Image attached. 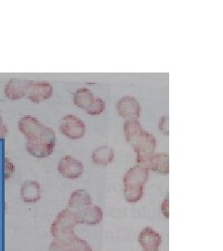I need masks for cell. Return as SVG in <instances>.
<instances>
[{
    "label": "cell",
    "mask_w": 223,
    "mask_h": 251,
    "mask_svg": "<svg viewBox=\"0 0 223 251\" xmlns=\"http://www.w3.org/2000/svg\"><path fill=\"white\" fill-rule=\"evenodd\" d=\"M159 129L163 134L169 135L170 126H169V117L163 116L159 121Z\"/></svg>",
    "instance_id": "cell-20"
},
{
    "label": "cell",
    "mask_w": 223,
    "mask_h": 251,
    "mask_svg": "<svg viewBox=\"0 0 223 251\" xmlns=\"http://www.w3.org/2000/svg\"><path fill=\"white\" fill-rule=\"evenodd\" d=\"M22 199L25 203H36L41 198L40 184L36 180H26L21 189Z\"/></svg>",
    "instance_id": "cell-14"
},
{
    "label": "cell",
    "mask_w": 223,
    "mask_h": 251,
    "mask_svg": "<svg viewBox=\"0 0 223 251\" xmlns=\"http://www.w3.org/2000/svg\"><path fill=\"white\" fill-rule=\"evenodd\" d=\"M14 166L9 158H5V179H8L12 176L14 172Z\"/></svg>",
    "instance_id": "cell-21"
},
{
    "label": "cell",
    "mask_w": 223,
    "mask_h": 251,
    "mask_svg": "<svg viewBox=\"0 0 223 251\" xmlns=\"http://www.w3.org/2000/svg\"><path fill=\"white\" fill-rule=\"evenodd\" d=\"M105 107H106L105 101L101 98H96L94 102L90 105V107L86 112L90 116H99L104 112Z\"/></svg>",
    "instance_id": "cell-18"
},
{
    "label": "cell",
    "mask_w": 223,
    "mask_h": 251,
    "mask_svg": "<svg viewBox=\"0 0 223 251\" xmlns=\"http://www.w3.org/2000/svg\"><path fill=\"white\" fill-rule=\"evenodd\" d=\"M8 132H9L8 127L5 125L3 118L0 116V139H4L8 134Z\"/></svg>",
    "instance_id": "cell-23"
},
{
    "label": "cell",
    "mask_w": 223,
    "mask_h": 251,
    "mask_svg": "<svg viewBox=\"0 0 223 251\" xmlns=\"http://www.w3.org/2000/svg\"><path fill=\"white\" fill-rule=\"evenodd\" d=\"M50 251H67L66 242L63 240L54 239L53 241L50 243Z\"/></svg>",
    "instance_id": "cell-19"
},
{
    "label": "cell",
    "mask_w": 223,
    "mask_h": 251,
    "mask_svg": "<svg viewBox=\"0 0 223 251\" xmlns=\"http://www.w3.org/2000/svg\"><path fill=\"white\" fill-rule=\"evenodd\" d=\"M59 129L65 137L71 140H79L86 133V125L79 117L66 115L61 120Z\"/></svg>",
    "instance_id": "cell-6"
},
{
    "label": "cell",
    "mask_w": 223,
    "mask_h": 251,
    "mask_svg": "<svg viewBox=\"0 0 223 251\" xmlns=\"http://www.w3.org/2000/svg\"><path fill=\"white\" fill-rule=\"evenodd\" d=\"M136 161L137 166L148 171H154L164 175L170 173V156L166 152L137 154Z\"/></svg>",
    "instance_id": "cell-5"
},
{
    "label": "cell",
    "mask_w": 223,
    "mask_h": 251,
    "mask_svg": "<svg viewBox=\"0 0 223 251\" xmlns=\"http://www.w3.org/2000/svg\"><path fill=\"white\" fill-rule=\"evenodd\" d=\"M77 225L74 213L69 208H65L56 217L50 226V233L54 239L67 241L75 235L74 230Z\"/></svg>",
    "instance_id": "cell-4"
},
{
    "label": "cell",
    "mask_w": 223,
    "mask_h": 251,
    "mask_svg": "<svg viewBox=\"0 0 223 251\" xmlns=\"http://www.w3.org/2000/svg\"><path fill=\"white\" fill-rule=\"evenodd\" d=\"M90 205H92L90 195L86 190L78 189L72 193L67 208H69L74 213H76Z\"/></svg>",
    "instance_id": "cell-13"
},
{
    "label": "cell",
    "mask_w": 223,
    "mask_h": 251,
    "mask_svg": "<svg viewBox=\"0 0 223 251\" xmlns=\"http://www.w3.org/2000/svg\"><path fill=\"white\" fill-rule=\"evenodd\" d=\"M78 225H97L103 220V211L99 206L90 205L82 209L79 212L74 213Z\"/></svg>",
    "instance_id": "cell-11"
},
{
    "label": "cell",
    "mask_w": 223,
    "mask_h": 251,
    "mask_svg": "<svg viewBox=\"0 0 223 251\" xmlns=\"http://www.w3.org/2000/svg\"><path fill=\"white\" fill-rule=\"evenodd\" d=\"M67 251H92L91 247L86 240L80 239L76 235H74L69 240L65 241Z\"/></svg>",
    "instance_id": "cell-17"
},
{
    "label": "cell",
    "mask_w": 223,
    "mask_h": 251,
    "mask_svg": "<svg viewBox=\"0 0 223 251\" xmlns=\"http://www.w3.org/2000/svg\"><path fill=\"white\" fill-rule=\"evenodd\" d=\"M53 86L47 81H32L28 91L27 98L34 103H39L49 100L53 94Z\"/></svg>",
    "instance_id": "cell-9"
},
{
    "label": "cell",
    "mask_w": 223,
    "mask_h": 251,
    "mask_svg": "<svg viewBox=\"0 0 223 251\" xmlns=\"http://www.w3.org/2000/svg\"><path fill=\"white\" fill-rule=\"evenodd\" d=\"M32 81L26 78H10L4 89L6 98L11 100L23 99L26 96Z\"/></svg>",
    "instance_id": "cell-10"
},
{
    "label": "cell",
    "mask_w": 223,
    "mask_h": 251,
    "mask_svg": "<svg viewBox=\"0 0 223 251\" xmlns=\"http://www.w3.org/2000/svg\"><path fill=\"white\" fill-rule=\"evenodd\" d=\"M119 116L126 120H138L141 117L142 106L139 100L132 96H124L116 103Z\"/></svg>",
    "instance_id": "cell-7"
},
{
    "label": "cell",
    "mask_w": 223,
    "mask_h": 251,
    "mask_svg": "<svg viewBox=\"0 0 223 251\" xmlns=\"http://www.w3.org/2000/svg\"><path fill=\"white\" fill-rule=\"evenodd\" d=\"M161 211L162 214L165 216L167 219H169L170 217V200H169V196H167V198H165V200L162 202L161 205Z\"/></svg>",
    "instance_id": "cell-22"
},
{
    "label": "cell",
    "mask_w": 223,
    "mask_h": 251,
    "mask_svg": "<svg viewBox=\"0 0 223 251\" xmlns=\"http://www.w3.org/2000/svg\"><path fill=\"white\" fill-rule=\"evenodd\" d=\"M95 99L96 97L93 95V93L86 88L77 89L74 94V103L77 107L82 108L86 111L94 102Z\"/></svg>",
    "instance_id": "cell-16"
},
{
    "label": "cell",
    "mask_w": 223,
    "mask_h": 251,
    "mask_svg": "<svg viewBox=\"0 0 223 251\" xmlns=\"http://www.w3.org/2000/svg\"><path fill=\"white\" fill-rule=\"evenodd\" d=\"M149 178V171L139 166H134L124 175V197L128 203L141 201L144 195V186Z\"/></svg>",
    "instance_id": "cell-3"
},
{
    "label": "cell",
    "mask_w": 223,
    "mask_h": 251,
    "mask_svg": "<svg viewBox=\"0 0 223 251\" xmlns=\"http://www.w3.org/2000/svg\"><path fill=\"white\" fill-rule=\"evenodd\" d=\"M161 240L160 234L152 227H145L139 234V243L143 251H158Z\"/></svg>",
    "instance_id": "cell-12"
},
{
    "label": "cell",
    "mask_w": 223,
    "mask_h": 251,
    "mask_svg": "<svg viewBox=\"0 0 223 251\" xmlns=\"http://www.w3.org/2000/svg\"><path fill=\"white\" fill-rule=\"evenodd\" d=\"M124 136L137 154L151 153L156 148L155 137L145 130L139 120L125 121Z\"/></svg>",
    "instance_id": "cell-2"
},
{
    "label": "cell",
    "mask_w": 223,
    "mask_h": 251,
    "mask_svg": "<svg viewBox=\"0 0 223 251\" xmlns=\"http://www.w3.org/2000/svg\"><path fill=\"white\" fill-rule=\"evenodd\" d=\"M115 151L110 146H99L92 152V161L95 165L107 166L113 163Z\"/></svg>",
    "instance_id": "cell-15"
},
{
    "label": "cell",
    "mask_w": 223,
    "mask_h": 251,
    "mask_svg": "<svg viewBox=\"0 0 223 251\" xmlns=\"http://www.w3.org/2000/svg\"><path fill=\"white\" fill-rule=\"evenodd\" d=\"M58 171L66 179H78L84 172V165L72 155H65L59 162Z\"/></svg>",
    "instance_id": "cell-8"
},
{
    "label": "cell",
    "mask_w": 223,
    "mask_h": 251,
    "mask_svg": "<svg viewBox=\"0 0 223 251\" xmlns=\"http://www.w3.org/2000/svg\"><path fill=\"white\" fill-rule=\"evenodd\" d=\"M18 128L26 139V150L32 156L45 158L52 154L56 135L51 127L41 123L36 117L26 115L19 120Z\"/></svg>",
    "instance_id": "cell-1"
}]
</instances>
